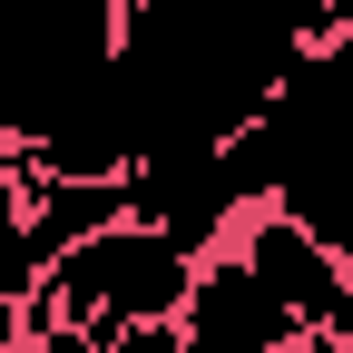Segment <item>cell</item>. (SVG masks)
I'll list each match as a JSON object with an SVG mask.
<instances>
[{
    "mask_svg": "<svg viewBox=\"0 0 353 353\" xmlns=\"http://www.w3.org/2000/svg\"><path fill=\"white\" fill-rule=\"evenodd\" d=\"M50 294H59V324L79 314H118V324H176V304H187V275L196 255H176L157 226H138V216H118V226L59 245L50 265Z\"/></svg>",
    "mask_w": 353,
    "mask_h": 353,
    "instance_id": "cell-1",
    "label": "cell"
},
{
    "mask_svg": "<svg viewBox=\"0 0 353 353\" xmlns=\"http://www.w3.org/2000/svg\"><path fill=\"white\" fill-rule=\"evenodd\" d=\"M226 245H236V265H245V275L285 304L294 324H353V265H343L314 226H304V216H285L275 196L245 206Z\"/></svg>",
    "mask_w": 353,
    "mask_h": 353,
    "instance_id": "cell-2",
    "label": "cell"
},
{
    "mask_svg": "<svg viewBox=\"0 0 353 353\" xmlns=\"http://www.w3.org/2000/svg\"><path fill=\"white\" fill-rule=\"evenodd\" d=\"M118 216H128V176H39L30 206H20V226H30L39 255H59V245H79V236L118 226Z\"/></svg>",
    "mask_w": 353,
    "mask_h": 353,
    "instance_id": "cell-3",
    "label": "cell"
},
{
    "mask_svg": "<svg viewBox=\"0 0 353 353\" xmlns=\"http://www.w3.org/2000/svg\"><path fill=\"white\" fill-rule=\"evenodd\" d=\"M314 10H324V30H353V0H314Z\"/></svg>",
    "mask_w": 353,
    "mask_h": 353,
    "instance_id": "cell-4",
    "label": "cell"
},
{
    "mask_svg": "<svg viewBox=\"0 0 353 353\" xmlns=\"http://www.w3.org/2000/svg\"><path fill=\"white\" fill-rule=\"evenodd\" d=\"M10 138H20V128H10V88H0V148H10Z\"/></svg>",
    "mask_w": 353,
    "mask_h": 353,
    "instance_id": "cell-5",
    "label": "cell"
},
{
    "mask_svg": "<svg viewBox=\"0 0 353 353\" xmlns=\"http://www.w3.org/2000/svg\"><path fill=\"white\" fill-rule=\"evenodd\" d=\"M108 10H138V0H108Z\"/></svg>",
    "mask_w": 353,
    "mask_h": 353,
    "instance_id": "cell-6",
    "label": "cell"
}]
</instances>
